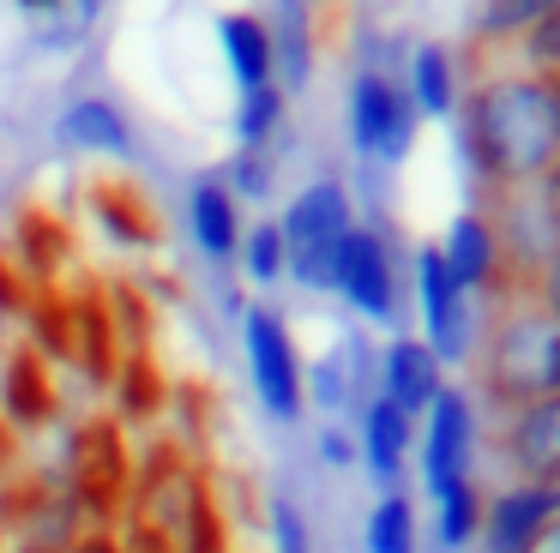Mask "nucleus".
Returning a JSON list of instances; mask_svg holds the SVG:
<instances>
[{"label":"nucleus","instance_id":"nucleus-1","mask_svg":"<svg viewBox=\"0 0 560 553\" xmlns=\"http://www.w3.org/2000/svg\"><path fill=\"white\" fill-rule=\"evenodd\" d=\"M458 156L470 168L476 192L542 187V175L560 163V120H555V84L506 60H482L458 103Z\"/></svg>","mask_w":560,"mask_h":553},{"label":"nucleus","instance_id":"nucleus-2","mask_svg":"<svg viewBox=\"0 0 560 553\" xmlns=\"http://www.w3.org/2000/svg\"><path fill=\"white\" fill-rule=\"evenodd\" d=\"M470 367H476L470 391L488 415L536 403V397H555L560 325L524 289H506L500 301H488V331H482V349H476Z\"/></svg>","mask_w":560,"mask_h":553},{"label":"nucleus","instance_id":"nucleus-3","mask_svg":"<svg viewBox=\"0 0 560 553\" xmlns=\"http://www.w3.org/2000/svg\"><path fill=\"white\" fill-rule=\"evenodd\" d=\"M362 223L355 211V192L343 187L338 175H314L290 192V204L278 211V235H283V259H290V276L302 295H331V264H338L343 235Z\"/></svg>","mask_w":560,"mask_h":553},{"label":"nucleus","instance_id":"nucleus-4","mask_svg":"<svg viewBox=\"0 0 560 553\" xmlns=\"http://www.w3.org/2000/svg\"><path fill=\"white\" fill-rule=\"evenodd\" d=\"M331 295L343 301L355 325L368 331H404V307H410V271L398 259V240L380 223H355L331 264Z\"/></svg>","mask_w":560,"mask_h":553},{"label":"nucleus","instance_id":"nucleus-5","mask_svg":"<svg viewBox=\"0 0 560 553\" xmlns=\"http://www.w3.org/2000/svg\"><path fill=\"white\" fill-rule=\"evenodd\" d=\"M410 307H416V337L446 361V373L470 367L476 349H482V331H488V301L464 295V289L452 283V271H446L434 240H422V247L410 252Z\"/></svg>","mask_w":560,"mask_h":553},{"label":"nucleus","instance_id":"nucleus-6","mask_svg":"<svg viewBox=\"0 0 560 553\" xmlns=\"http://www.w3.org/2000/svg\"><path fill=\"white\" fill-rule=\"evenodd\" d=\"M242 367H247V391H254L259 415L295 427L307 415V385H302V343H295L283 307L271 301H247L242 307Z\"/></svg>","mask_w":560,"mask_h":553},{"label":"nucleus","instance_id":"nucleus-7","mask_svg":"<svg viewBox=\"0 0 560 553\" xmlns=\"http://www.w3.org/2000/svg\"><path fill=\"white\" fill-rule=\"evenodd\" d=\"M482 445H488V409L476 403L470 385H446V391L428 403V415L416 421V481L422 493L464 487V481H482Z\"/></svg>","mask_w":560,"mask_h":553},{"label":"nucleus","instance_id":"nucleus-8","mask_svg":"<svg viewBox=\"0 0 560 553\" xmlns=\"http://www.w3.org/2000/svg\"><path fill=\"white\" fill-rule=\"evenodd\" d=\"M343 139L368 168H398L410 163L416 139H422V115L410 108L398 72L392 67H355L350 91H343Z\"/></svg>","mask_w":560,"mask_h":553},{"label":"nucleus","instance_id":"nucleus-9","mask_svg":"<svg viewBox=\"0 0 560 553\" xmlns=\"http://www.w3.org/2000/svg\"><path fill=\"white\" fill-rule=\"evenodd\" d=\"M488 445H494V463L506 469V481L560 487V391L488 415Z\"/></svg>","mask_w":560,"mask_h":553},{"label":"nucleus","instance_id":"nucleus-10","mask_svg":"<svg viewBox=\"0 0 560 553\" xmlns=\"http://www.w3.org/2000/svg\"><path fill=\"white\" fill-rule=\"evenodd\" d=\"M302 385L307 409H319L326 421H343L374 397V343L362 331H343L331 349L302 355Z\"/></svg>","mask_w":560,"mask_h":553},{"label":"nucleus","instance_id":"nucleus-11","mask_svg":"<svg viewBox=\"0 0 560 553\" xmlns=\"http://www.w3.org/2000/svg\"><path fill=\"white\" fill-rule=\"evenodd\" d=\"M434 247H440V259H446L452 283H458L464 295L500 301V295L512 289L506 252H500V235H494V216H488L482 204H464V211L446 223V235H440Z\"/></svg>","mask_w":560,"mask_h":553},{"label":"nucleus","instance_id":"nucleus-12","mask_svg":"<svg viewBox=\"0 0 560 553\" xmlns=\"http://www.w3.org/2000/svg\"><path fill=\"white\" fill-rule=\"evenodd\" d=\"M446 385H452L446 361H440L416 331H392L386 343L374 349V397L398 403L404 415L422 421V415H428V403H434V397L446 391Z\"/></svg>","mask_w":560,"mask_h":553},{"label":"nucleus","instance_id":"nucleus-13","mask_svg":"<svg viewBox=\"0 0 560 553\" xmlns=\"http://www.w3.org/2000/svg\"><path fill=\"white\" fill-rule=\"evenodd\" d=\"M560 517V487H536V481H500L482 499V529H476V553H524L548 523Z\"/></svg>","mask_w":560,"mask_h":553},{"label":"nucleus","instance_id":"nucleus-14","mask_svg":"<svg viewBox=\"0 0 560 553\" xmlns=\"http://www.w3.org/2000/svg\"><path fill=\"white\" fill-rule=\"evenodd\" d=\"M350 433H355V463L368 469V481L380 493L404 487V475L416 463V415H404L386 397H368L350 415Z\"/></svg>","mask_w":560,"mask_h":553},{"label":"nucleus","instance_id":"nucleus-15","mask_svg":"<svg viewBox=\"0 0 560 553\" xmlns=\"http://www.w3.org/2000/svg\"><path fill=\"white\" fill-rule=\"evenodd\" d=\"M242 228H247L242 199L223 187L218 168H199V175L187 180V235H194L199 259H206V264H235Z\"/></svg>","mask_w":560,"mask_h":553},{"label":"nucleus","instance_id":"nucleus-16","mask_svg":"<svg viewBox=\"0 0 560 553\" xmlns=\"http://www.w3.org/2000/svg\"><path fill=\"white\" fill-rule=\"evenodd\" d=\"M211 31H218V48H223V67H230V79H235V96L278 84L271 24H266V12H259V7H230V12H218V19H211Z\"/></svg>","mask_w":560,"mask_h":553},{"label":"nucleus","instance_id":"nucleus-17","mask_svg":"<svg viewBox=\"0 0 560 553\" xmlns=\"http://www.w3.org/2000/svg\"><path fill=\"white\" fill-rule=\"evenodd\" d=\"M398 84H404V96H410V108L422 120H452L464 103V67L446 43H416L410 55H404Z\"/></svg>","mask_w":560,"mask_h":553},{"label":"nucleus","instance_id":"nucleus-18","mask_svg":"<svg viewBox=\"0 0 560 553\" xmlns=\"http://www.w3.org/2000/svg\"><path fill=\"white\" fill-rule=\"evenodd\" d=\"M55 132H61L67 151L115 156V163H127V156L139 151L133 120H127V108L115 103V96H73V103L61 108V120H55Z\"/></svg>","mask_w":560,"mask_h":553},{"label":"nucleus","instance_id":"nucleus-19","mask_svg":"<svg viewBox=\"0 0 560 553\" xmlns=\"http://www.w3.org/2000/svg\"><path fill=\"white\" fill-rule=\"evenodd\" d=\"M271 24V55H278V91L295 96L314 79V12H302L295 0H283L278 12H266Z\"/></svg>","mask_w":560,"mask_h":553},{"label":"nucleus","instance_id":"nucleus-20","mask_svg":"<svg viewBox=\"0 0 560 553\" xmlns=\"http://www.w3.org/2000/svg\"><path fill=\"white\" fill-rule=\"evenodd\" d=\"M362 553H422V505L404 487L374 493L362 517Z\"/></svg>","mask_w":560,"mask_h":553},{"label":"nucleus","instance_id":"nucleus-21","mask_svg":"<svg viewBox=\"0 0 560 553\" xmlns=\"http://www.w3.org/2000/svg\"><path fill=\"white\" fill-rule=\"evenodd\" d=\"M482 499L488 487L482 481H464V487H446L428 499V536H434L440 553H470L476 548V529H482Z\"/></svg>","mask_w":560,"mask_h":553},{"label":"nucleus","instance_id":"nucleus-22","mask_svg":"<svg viewBox=\"0 0 560 553\" xmlns=\"http://www.w3.org/2000/svg\"><path fill=\"white\" fill-rule=\"evenodd\" d=\"M283 127H290V96H283L278 84L235 96V115H230L235 151H266V156H271V144L283 139Z\"/></svg>","mask_w":560,"mask_h":553},{"label":"nucleus","instance_id":"nucleus-23","mask_svg":"<svg viewBox=\"0 0 560 553\" xmlns=\"http://www.w3.org/2000/svg\"><path fill=\"white\" fill-rule=\"evenodd\" d=\"M235 271L254 295H271V289L290 276V259H283V235H278V216H259V223L242 228V247H235Z\"/></svg>","mask_w":560,"mask_h":553},{"label":"nucleus","instance_id":"nucleus-24","mask_svg":"<svg viewBox=\"0 0 560 553\" xmlns=\"http://www.w3.org/2000/svg\"><path fill=\"white\" fill-rule=\"evenodd\" d=\"M482 60H506V67H524V72H536V79L560 84V7L548 12L530 36H518L506 55H482Z\"/></svg>","mask_w":560,"mask_h":553},{"label":"nucleus","instance_id":"nucleus-25","mask_svg":"<svg viewBox=\"0 0 560 553\" xmlns=\"http://www.w3.org/2000/svg\"><path fill=\"white\" fill-rule=\"evenodd\" d=\"M266 529H271V553H314V523H307L295 493H271Z\"/></svg>","mask_w":560,"mask_h":553},{"label":"nucleus","instance_id":"nucleus-26","mask_svg":"<svg viewBox=\"0 0 560 553\" xmlns=\"http://www.w3.org/2000/svg\"><path fill=\"white\" fill-rule=\"evenodd\" d=\"M218 175H223V187H230L242 204L247 199H271V156L266 151H235Z\"/></svg>","mask_w":560,"mask_h":553},{"label":"nucleus","instance_id":"nucleus-27","mask_svg":"<svg viewBox=\"0 0 560 553\" xmlns=\"http://www.w3.org/2000/svg\"><path fill=\"white\" fill-rule=\"evenodd\" d=\"M314 451L326 469H355V433L343 427V421H326V427L314 433Z\"/></svg>","mask_w":560,"mask_h":553},{"label":"nucleus","instance_id":"nucleus-28","mask_svg":"<svg viewBox=\"0 0 560 553\" xmlns=\"http://www.w3.org/2000/svg\"><path fill=\"white\" fill-rule=\"evenodd\" d=\"M524 295H530V301H536V307H542V313H548V319H555V325H560V247H555V252H548V264H542V271H536V276H530V283H524Z\"/></svg>","mask_w":560,"mask_h":553},{"label":"nucleus","instance_id":"nucleus-29","mask_svg":"<svg viewBox=\"0 0 560 553\" xmlns=\"http://www.w3.org/2000/svg\"><path fill=\"white\" fill-rule=\"evenodd\" d=\"M19 12H31V19H37L43 31H55V43H61V19H67V0H19Z\"/></svg>","mask_w":560,"mask_h":553},{"label":"nucleus","instance_id":"nucleus-30","mask_svg":"<svg viewBox=\"0 0 560 553\" xmlns=\"http://www.w3.org/2000/svg\"><path fill=\"white\" fill-rule=\"evenodd\" d=\"M542 199H548V211H555V223H560V163L542 175Z\"/></svg>","mask_w":560,"mask_h":553},{"label":"nucleus","instance_id":"nucleus-31","mask_svg":"<svg viewBox=\"0 0 560 553\" xmlns=\"http://www.w3.org/2000/svg\"><path fill=\"white\" fill-rule=\"evenodd\" d=\"M524 553H560V517H555V523H548V529H542V536H536Z\"/></svg>","mask_w":560,"mask_h":553},{"label":"nucleus","instance_id":"nucleus-32","mask_svg":"<svg viewBox=\"0 0 560 553\" xmlns=\"http://www.w3.org/2000/svg\"><path fill=\"white\" fill-rule=\"evenodd\" d=\"M73 553H109V548H103V541H85V548H73Z\"/></svg>","mask_w":560,"mask_h":553},{"label":"nucleus","instance_id":"nucleus-33","mask_svg":"<svg viewBox=\"0 0 560 553\" xmlns=\"http://www.w3.org/2000/svg\"><path fill=\"white\" fill-rule=\"evenodd\" d=\"M295 7H302V12H319V7H326V0H295Z\"/></svg>","mask_w":560,"mask_h":553},{"label":"nucleus","instance_id":"nucleus-34","mask_svg":"<svg viewBox=\"0 0 560 553\" xmlns=\"http://www.w3.org/2000/svg\"><path fill=\"white\" fill-rule=\"evenodd\" d=\"M555 120H560V84H555Z\"/></svg>","mask_w":560,"mask_h":553},{"label":"nucleus","instance_id":"nucleus-35","mask_svg":"<svg viewBox=\"0 0 560 553\" xmlns=\"http://www.w3.org/2000/svg\"><path fill=\"white\" fill-rule=\"evenodd\" d=\"M555 391H560V367H555Z\"/></svg>","mask_w":560,"mask_h":553}]
</instances>
